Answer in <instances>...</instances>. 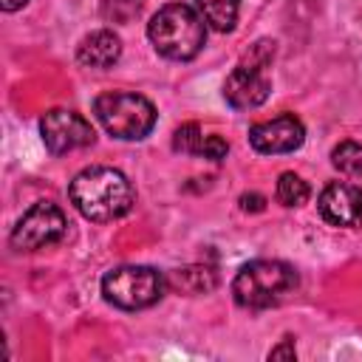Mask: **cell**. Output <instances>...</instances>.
<instances>
[{
	"instance_id": "obj_1",
	"label": "cell",
	"mask_w": 362,
	"mask_h": 362,
	"mask_svg": "<svg viewBox=\"0 0 362 362\" xmlns=\"http://www.w3.org/2000/svg\"><path fill=\"white\" fill-rule=\"evenodd\" d=\"M68 198L76 212L88 221L107 223L124 218L136 204V189L130 178L116 167H85L74 175L68 187Z\"/></svg>"
},
{
	"instance_id": "obj_2",
	"label": "cell",
	"mask_w": 362,
	"mask_h": 362,
	"mask_svg": "<svg viewBox=\"0 0 362 362\" xmlns=\"http://www.w3.org/2000/svg\"><path fill=\"white\" fill-rule=\"evenodd\" d=\"M147 37L161 57L187 62V59L198 57L206 42V23L198 14V8H192V6L167 3L150 17Z\"/></svg>"
},
{
	"instance_id": "obj_3",
	"label": "cell",
	"mask_w": 362,
	"mask_h": 362,
	"mask_svg": "<svg viewBox=\"0 0 362 362\" xmlns=\"http://www.w3.org/2000/svg\"><path fill=\"white\" fill-rule=\"evenodd\" d=\"M300 286V277L294 266L286 260H252L240 266V272L232 280V297L240 308H272L280 305L294 288Z\"/></svg>"
},
{
	"instance_id": "obj_4",
	"label": "cell",
	"mask_w": 362,
	"mask_h": 362,
	"mask_svg": "<svg viewBox=\"0 0 362 362\" xmlns=\"http://www.w3.org/2000/svg\"><path fill=\"white\" fill-rule=\"evenodd\" d=\"M93 113L102 127L122 141H139L156 127V107L147 96L133 90H107L93 99Z\"/></svg>"
},
{
	"instance_id": "obj_5",
	"label": "cell",
	"mask_w": 362,
	"mask_h": 362,
	"mask_svg": "<svg viewBox=\"0 0 362 362\" xmlns=\"http://www.w3.org/2000/svg\"><path fill=\"white\" fill-rule=\"evenodd\" d=\"M272 59H274V42L257 40L249 48V54L229 71V76L223 82V99L235 110H252L269 99L272 79H269L266 68L272 65Z\"/></svg>"
},
{
	"instance_id": "obj_6",
	"label": "cell",
	"mask_w": 362,
	"mask_h": 362,
	"mask_svg": "<svg viewBox=\"0 0 362 362\" xmlns=\"http://www.w3.org/2000/svg\"><path fill=\"white\" fill-rule=\"evenodd\" d=\"M170 283L153 266H119L102 277V294L110 305L124 311H139L156 305L167 294Z\"/></svg>"
},
{
	"instance_id": "obj_7",
	"label": "cell",
	"mask_w": 362,
	"mask_h": 362,
	"mask_svg": "<svg viewBox=\"0 0 362 362\" xmlns=\"http://www.w3.org/2000/svg\"><path fill=\"white\" fill-rule=\"evenodd\" d=\"M65 229H68L65 212L54 201H37L17 221V226L8 235V243L17 252H37V249H45V246L62 240Z\"/></svg>"
},
{
	"instance_id": "obj_8",
	"label": "cell",
	"mask_w": 362,
	"mask_h": 362,
	"mask_svg": "<svg viewBox=\"0 0 362 362\" xmlns=\"http://www.w3.org/2000/svg\"><path fill=\"white\" fill-rule=\"evenodd\" d=\"M40 136H42L45 147L54 156H62V153H71V150H79V147H90L96 141L93 124L82 113L65 110V107H54V110L42 113Z\"/></svg>"
},
{
	"instance_id": "obj_9",
	"label": "cell",
	"mask_w": 362,
	"mask_h": 362,
	"mask_svg": "<svg viewBox=\"0 0 362 362\" xmlns=\"http://www.w3.org/2000/svg\"><path fill=\"white\" fill-rule=\"evenodd\" d=\"M305 141V127L294 113H280L274 119L249 127V144L263 156L291 153Z\"/></svg>"
},
{
	"instance_id": "obj_10",
	"label": "cell",
	"mask_w": 362,
	"mask_h": 362,
	"mask_svg": "<svg viewBox=\"0 0 362 362\" xmlns=\"http://www.w3.org/2000/svg\"><path fill=\"white\" fill-rule=\"evenodd\" d=\"M317 206L331 226L362 229V187L334 181L320 192Z\"/></svg>"
},
{
	"instance_id": "obj_11",
	"label": "cell",
	"mask_w": 362,
	"mask_h": 362,
	"mask_svg": "<svg viewBox=\"0 0 362 362\" xmlns=\"http://www.w3.org/2000/svg\"><path fill=\"white\" fill-rule=\"evenodd\" d=\"M119 57H122V40L107 28L88 34L76 48V59L88 68H110L119 62Z\"/></svg>"
},
{
	"instance_id": "obj_12",
	"label": "cell",
	"mask_w": 362,
	"mask_h": 362,
	"mask_svg": "<svg viewBox=\"0 0 362 362\" xmlns=\"http://www.w3.org/2000/svg\"><path fill=\"white\" fill-rule=\"evenodd\" d=\"M167 283L170 288L181 291V294H206L218 286V274L209 269V266H184V269H175L167 274Z\"/></svg>"
},
{
	"instance_id": "obj_13",
	"label": "cell",
	"mask_w": 362,
	"mask_h": 362,
	"mask_svg": "<svg viewBox=\"0 0 362 362\" xmlns=\"http://www.w3.org/2000/svg\"><path fill=\"white\" fill-rule=\"evenodd\" d=\"M195 6L204 23L215 31H232L238 23L240 0H195Z\"/></svg>"
},
{
	"instance_id": "obj_14",
	"label": "cell",
	"mask_w": 362,
	"mask_h": 362,
	"mask_svg": "<svg viewBox=\"0 0 362 362\" xmlns=\"http://www.w3.org/2000/svg\"><path fill=\"white\" fill-rule=\"evenodd\" d=\"M311 189L297 173H280L277 178V201L283 206H303L308 201Z\"/></svg>"
},
{
	"instance_id": "obj_15",
	"label": "cell",
	"mask_w": 362,
	"mask_h": 362,
	"mask_svg": "<svg viewBox=\"0 0 362 362\" xmlns=\"http://www.w3.org/2000/svg\"><path fill=\"white\" fill-rule=\"evenodd\" d=\"M204 141L206 136L195 122H187L173 133V150L184 156H204Z\"/></svg>"
},
{
	"instance_id": "obj_16",
	"label": "cell",
	"mask_w": 362,
	"mask_h": 362,
	"mask_svg": "<svg viewBox=\"0 0 362 362\" xmlns=\"http://www.w3.org/2000/svg\"><path fill=\"white\" fill-rule=\"evenodd\" d=\"M331 164L345 173V175H359L362 173V144L356 141H339L331 150Z\"/></svg>"
},
{
	"instance_id": "obj_17",
	"label": "cell",
	"mask_w": 362,
	"mask_h": 362,
	"mask_svg": "<svg viewBox=\"0 0 362 362\" xmlns=\"http://www.w3.org/2000/svg\"><path fill=\"white\" fill-rule=\"evenodd\" d=\"M141 6L144 0H102V17L107 23H130Z\"/></svg>"
},
{
	"instance_id": "obj_18",
	"label": "cell",
	"mask_w": 362,
	"mask_h": 362,
	"mask_svg": "<svg viewBox=\"0 0 362 362\" xmlns=\"http://www.w3.org/2000/svg\"><path fill=\"white\" fill-rule=\"evenodd\" d=\"M263 206H266L263 195H257V192H243L240 195V209L243 212H263Z\"/></svg>"
},
{
	"instance_id": "obj_19",
	"label": "cell",
	"mask_w": 362,
	"mask_h": 362,
	"mask_svg": "<svg viewBox=\"0 0 362 362\" xmlns=\"http://www.w3.org/2000/svg\"><path fill=\"white\" fill-rule=\"evenodd\" d=\"M280 356H283V359H294V339H291V337H286L277 348L269 351V359H280Z\"/></svg>"
},
{
	"instance_id": "obj_20",
	"label": "cell",
	"mask_w": 362,
	"mask_h": 362,
	"mask_svg": "<svg viewBox=\"0 0 362 362\" xmlns=\"http://www.w3.org/2000/svg\"><path fill=\"white\" fill-rule=\"evenodd\" d=\"M28 0H0V6H3V11H17V8H23Z\"/></svg>"
}]
</instances>
